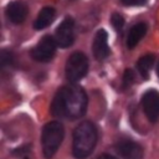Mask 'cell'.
<instances>
[{
	"label": "cell",
	"mask_w": 159,
	"mask_h": 159,
	"mask_svg": "<svg viewBox=\"0 0 159 159\" xmlns=\"http://www.w3.org/2000/svg\"><path fill=\"white\" fill-rule=\"evenodd\" d=\"M87 94L77 84L62 87L55 96L51 104V113L55 117L77 119L86 113Z\"/></svg>",
	"instance_id": "6da1fadb"
},
{
	"label": "cell",
	"mask_w": 159,
	"mask_h": 159,
	"mask_svg": "<svg viewBox=\"0 0 159 159\" xmlns=\"http://www.w3.org/2000/svg\"><path fill=\"white\" fill-rule=\"evenodd\" d=\"M97 129L91 122H82L73 132L72 153L76 159H86L89 157L97 143Z\"/></svg>",
	"instance_id": "7a4b0ae2"
},
{
	"label": "cell",
	"mask_w": 159,
	"mask_h": 159,
	"mask_svg": "<svg viewBox=\"0 0 159 159\" xmlns=\"http://www.w3.org/2000/svg\"><path fill=\"white\" fill-rule=\"evenodd\" d=\"M65 135L63 125L60 122H50L42 129L41 143H42V152L46 159H51L57 149L60 148L62 139Z\"/></svg>",
	"instance_id": "3957f363"
},
{
	"label": "cell",
	"mask_w": 159,
	"mask_h": 159,
	"mask_svg": "<svg viewBox=\"0 0 159 159\" xmlns=\"http://www.w3.org/2000/svg\"><path fill=\"white\" fill-rule=\"evenodd\" d=\"M88 72V60L83 52H73L66 62V77L70 82L76 83Z\"/></svg>",
	"instance_id": "277c9868"
},
{
	"label": "cell",
	"mask_w": 159,
	"mask_h": 159,
	"mask_svg": "<svg viewBox=\"0 0 159 159\" xmlns=\"http://www.w3.org/2000/svg\"><path fill=\"white\" fill-rule=\"evenodd\" d=\"M56 46H57L56 40L50 35H45L39 41V43L32 48L31 56L35 61L48 62L52 60V57L56 52Z\"/></svg>",
	"instance_id": "5b68a950"
},
{
	"label": "cell",
	"mask_w": 159,
	"mask_h": 159,
	"mask_svg": "<svg viewBox=\"0 0 159 159\" xmlns=\"http://www.w3.org/2000/svg\"><path fill=\"white\" fill-rule=\"evenodd\" d=\"M142 106L147 118L155 123L159 119V92L157 89H148L142 97Z\"/></svg>",
	"instance_id": "8992f818"
},
{
	"label": "cell",
	"mask_w": 159,
	"mask_h": 159,
	"mask_svg": "<svg viewBox=\"0 0 159 159\" xmlns=\"http://www.w3.org/2000/svg\"><path fill=\"white\" fill-rule=\"evenodd\" d=\"M55 40L57 46L66 48L73 43L75 40V22L71 17H66L56 29Z\"/></svg>",
	"instance_id": "52a82bcc"
},
{
	"label": "cell",
	"mask_w": 159,
	"mask_h": 159,
	"mask_svg": "<svg viewBox=\"0 0 159 159\" xmlns=\"http://www.w3.org/2000/svg\"><path fill=\"white\" fill-rule=\"evenodd\" d=\"M118 154L123 159H142L143 158V149L142 147L132 140V139H122L116 145Z\"/></svg>",
	"instance_id": "ba28073f"
},
{
	"label": "cell",
	"mask_w": 159,
	"mask_h": 159,
	"mask_svg": "<svg viewBox=\"0 0 159 159\" xmlns=\"http://www.w3.org/2000/svg\"><path fill=\"white\" fill-rule=\"evenodd\" d=\"M109 46H108V35L106 30H98L94 41H93V55L97 60H104L109 56Z\"/></svg>",
	"instance_id": "9c48e42d"
},
{
	"label": "cell",
	"mask_w": 159,
	"mask_h": 159,
	"mask_svg": "<svg viewBox=\"0 0 159 159\" xmlns=\"http://www.w3.org/2000/svg\"><path fill=\"white\" fill-rule=\"evenodd\" d=\"M29 9L24 1H12L6 7V16L12 24H21L27 16Z\"/></svg>",
	"instance_id": "30bf717a"
},
{
	"label": "cell",
	"mask_w": 159,
	"mask_h": 159,
	"mask_svg": "<svg viewBox=\"0 0 159 159\" xmlns=\"http://www.w3.org/2000/svg\"><path fill=\"white\" fill-rule=\"evenodd\" d=\"M145 34H147V25L144 22H138L134 26H132L127 36V47L128 48L135 47Z\"/></svg>",
	"instance_id": "8fae6325"
},
{
	"label": "cell",
	"mask_w": 159,
	"mask_h": 159,
	"mask_svg": "<svg viewBox=\"0 0 159 159\" xmlns=\"http://www.w3.org/2000/svg\"><path fill=\"white\" fill-rule=\"evenodd\" d=\"M53 20H55V9L46 6V7L41 9V11L39 12V15L34 22V27L36 30H42V29L47 27L50 24H52Z\"/></svg>",
	"instance_id": "7c38bea8"
},
{
	"label": "cell",
	"mask_w": 159,
	"mask_h": 159,
	"mask_svg": "<svg viewBox=\"0 0 159 159\" xmlns=\"http://www.w3.org/2000/svg\"><path fill=\"white\" fill-rule=\"evenodd\" d=\"M154 63V56L153 55H145L143 57H140L137 62V70L140 73V76L143 78H148L149 76V71L152 68Z\"/></svg>",
	"instance_id": "4fadbf2b"
},
{
	"label": "cell",
	"mask_w": 159,
	"mask_h": 159,
	"mask_svg": "<svg viewBox=\"0 0 159 159\" xmlns=\"http://www.w3.org/2000/svg\"><path fill=\"white\" fill-rule=\"evenodd\" d=\"M12 155L16 157L17 159H32L31 147L30 145H24V147L16 148V149L12 150Z\"/></svg>",
	"instance_id": "5bb4252c"
},
{
	"label": "cell",
	"mask_w": 159,
	"mask_h": 159,
	"mask_svg": "<svg viewBox=\"0 0 159 159\" xmlns=\"http://www.w3.org/2000/svg\"><path fill=\"white\" fill-rule=\"evenodd\" d=\"M14 61V56L10 51L7 50H2L1 53H0V63H1V67H6V66H10Z\"/></svg>",
	"instance_id": "9a60e30c"
},
{
	"label": "cell",
	"mask_w": 159,
	"mask_h": 159,
	"mask_svg": "<svg viewBox=\"0 0 159 159\" xmlns=\"http://www.w3.org/2000/svg\"><path fill=\"white\" fill-rule=\"evenodd\" d=\"M111 22L113 25V27L116 29V31H122L123 30V26H124V19L122 15L119 14H113L112 17H111Z\"/></svg>",
	"instance_id": "2e32d148"
},
{
	"label": "cell",
	"mask_w": 159,
	"mask_h": 159,
	"mask_svg": "<svg viewBox=\"0 0 159 159\" xmlns=\"http://www.w3.org/2000/svg\"><path fill=\"white\" fill-rule=\"evenodd\" d=\"M134 82V73L132 70H125L124 71V75H123V87L124 88H128L132 86V83Z\"/></svg>",
	"instance_id": "e0dca14e"
},
{
	"label": "cell",
	"mask_w": 159,
	"mask_h": 159,
	"mask_svg": "<svg viewBox=\"0 0 159 159\" xmlns=\"http://www.w3.org/2000/svg\"><path fill=\"white\" fill-rule=\"evenodd\" d=\"M127 6H142L148 2V0H120Z\"/></svg>",
	"instance_id": "ac0fdd59"
},
{
	"label": "cell",
	"mask_w": 159,
	"mask_h": 159,
	"mask_svg": "<svg viewBox=\"0 0 159 159\" xmlns=\"http://www.w3.org/2000/svg\"><path fill=\"white\" fill-rule=\"evenodd\" d=\"M98 159H116L113 155H109V154H102Z\"/></svg>",
	"instance_id": "d6986e66"
},
{
	"label": "cell",
	"mask_w": 159,
	"mask_h": 159,
	"mask_svg": "<svg viewBox=\"0 0 159 159\" xmlns=\"http://www.w3.org/2000/svg\"><path fill=\"white\" fill-rule=\"evenodd\" d=\"M157 75H158V77H159V63H158V66H157Z\"/></svg>",
	"instance_id": "ffe728a7"
}]
</instances>
